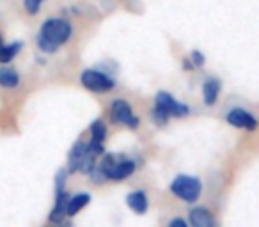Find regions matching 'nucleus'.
<instances>
[{"instance_id":"39448f33","label":"nucleus","mask_w":259,"mask_h":227,"mask_svg":"<svg viewBox=\"0 0 259 227\" xmlns=\"http://www.w3.org/2000/svg\"><path fill=\"white\" fill-rule=\"evenodd\" d=\"M112 121L117 124H126L130 128H139V119L135 117L134 110L124 100H115L110 107Z\"/></svg>"},{"instance_id":"423d86ee","label":"nucleus","mask_w":259,"mask_h":227,"mask_svg":"<svg viewBox=\"0 0 259 227\" xmlns=\"http://www.w3.org/2000/svg\"><path fill=\"white\" fill-rule=\"evenodd\" d=\"M227 123L233 124L236 128H241V130H248L254 131L257 128V119L252 116L250 112L243 110V108H233V110L227 112Z\"/></svg>"},{"instance_id":"dca6fc26","label":"nucleus","mask_w":259,"mask_h":227,"mask_svg":"<svg viewBox=\"0 0 259 227\" xmlns=\"http://www.w3.org/2000/svg\"><path fill=\"white\" fill-rule=\"evenodd\" d=\"M105 137H107V126L101 121H94L91 124V139L96 142H103Z\"/></svg>"},{"instance_id":"412c9836","label":"nucleus","mask_w":259,"mask_h":227,"mask_svg":"<svg viewBox=\"0 0 259 227\" xmlns=\"http://www.w3.org/2000/svg\"><path fill=\"white\" fill-rule=\"evenodd\" d=\"M0 44H2V37H0Z\"/></svg>"},{"instance_id":"2eb2a0df","label":"nucleus","mask_w":259,"mask_h":227,"mask_svg":"<svg viewBox=\"0 0 259 227\" xmlns=\"http://www.w3.org/2000/svg\"><path fill=\"white\" fill-rule=\"evenodd\" d=\"M22 41H15L11 44H0V62L6 64V62L13 61L18 55V52L22 50Z\"/></svg>"},{"instance_id":"6ab92c4d","label":"nucleus","mask_w":259,"mask_h":227,"mask_svg":"<svg viewBox=\"0 0 259 227\" xmlns=\"http://www.w3.org/2000/svg\"><path fill=\"white\" fill-rule=\"evenodd\" d=\"M190 61H192V64L197 66V68H199V66H204V61H206V59H204V55H202L199 50H194V52L190 54Z\"/></svg>"},{"instance_id":"20e7f679","label":"nucleus","mask_w":259,"mask_h":227,"mask_svg":"<svg viewBox=\"0 0 259 227\" xmlns=\"http://www.w3.org/2000/svg\"><path fill=\"white\" fill-rule=\"evenodd\" d=\"M155 108L165 112L169 117H185L188 112H190L187 105H183L178 100H174V96H170L169 93H158L156 94Z\"/></svg>"},{"instance_id":"f8f14e48","label":"nucleus","mask_w":259,"mask_h":227,"mask_svg":"<svg viewBox=\"0 0 259 227\" xmlns=\"http://www.w3.org/2000/svg\"><path fill=\"white\" fill-rule=\"evenodd\" d=\"M91 202V195L89 194H76L73 197H69L68 201V208H66V215L68 216H75L78 211H82L87 204Z\"/></svg>"},{"instance_id":"ddd939ff","label":"nucleus","mask_w":259,"mask_h":227,"mask_svg":"<svg viewBox=\"0 0 259 227\" xmlns=\"http://www.w3.org/2000/svg\"><path fill=\"white\" fill-rule=\"evenodd\" d=\"M219 93H220V82L215 78L208 80V82H204V85H202V96H204V103L206 105H215L217 98H219Z\"/></svg>"},{"instance_id":"1a4fd4ad","label":"nucleus","mask_w":259,"mask_h":227,"mask_svg":"<svg viewBox=\"0 0 259 227\" xmlns=\"http://www.w3.org/2000/svg\"><path fill=\"white\" fill-rule=\"evenodd\" d=\"M68 201H69V195L66 194V192H59V194H55V204H54V209H52V213H50V222H54V223L62 222V218L66 216Z\"/></svg>"},{"instance_id":"f03ea898","label":"nucleus","mask_w":259,"mask_h":227,"mask_svg":"<svg viewBox=\"0 0 259 227\" xmlns=\"http://www.w3.org/2000/svg\"><path fill=\"white\" fill-rule=\"evenodd\" d=\"M201 179L194 176H178L170 183V192L185 202H195L201 195Z\"/></svg>"},{"instance_id":"7ed1b4c3","label":"nucleus","mask_w":259,"mask_h":227,"mask_svg":"<svg viewBox=\"0 0 259 227\" xmlns=\"http://www.w3.org/2000/svg\"><path fill=\"white\" fill-rule=\"evenodd\" d=\"M80 82L85 89L93 90V93H108L115 87V82L110 76L96 71V69H85L80 76Z\"/></svg>"},{"instance_id":"4468645a","label":"nucleus","mask_w":259,"mask_h":227,"mask_svg":"<svg viewBox=\"0 0 259 227\" xmlns=\"http://www.w3.org/2000/svg\"><path fill=\"white\" fill-rule=\"evenodd\" d=\"M20 83V75L11 68H0V85L6 89H15Z\"/></svg>"},{"instance_id":"a211bd4d","label":"nucleus","mask_w":259,"mask_h":227,"mask_svg":"<svg viewBox=\"0 0 259 227\" xmlns=\"http://www.w3.org/2000/svg\"><path fill=\"white\" fill-rule=\"evenodd\" d=\"M45 0H23V6H25L27 13L29 15H37V11H39L41 4H43Z\"/></svg>"},{"instance_id":"6e6552de","label":"nucleus","mask_w":259,"mask_h":227,"mask_svg":"<svg viewBox=\"0 0 259 227\" xmlns=\"http://www.w3.org/2000/svg\"><path fill=\"white\" fill-rule=\"evenodd\" d=\"M87 156V144L82 141H76L75 146L71 148L69 151V156H68V172H76L82 165L83 158Z\"/></svg>"},{"instance_id":"9b49d317","label":"nucleus","mask_w":259,"mask_h":227,"mask_svg":"<svg viewBox=\"0 0 259 227\" xmlns=\"http://www.w3.org/2000/svg\"><path fill=\"white\" fill-rule=\"evenodd\" d=\"M126 204H128L130 209H134L135 213L142 215V213H146V209H148V195L141 190L132 192V194H128V197H126Z\"/></svg>"},{"instance_id":"f3484780","label":"nucleus","mask_w":259,"mask_h":227,"mask_svg":"<svg viewBox=\"0 0 259 227\" xmlns=\"http://www.w3.org/2000/svg\"><path fill=\"white\" fill-rule=\"evenodd\" d=\"M68 169H59V172L55 174V194L59 192H64V183L66 177H68Z\"/></svg>"},{"instance_id":"0eeeda50","label":"nucleus","mask_w":259,"mask_h":227,"mask_svg":"<svg viewBox=\"0 0 259 227\" xmlns=\"http://www.w3.org/2000/svg\"><path fill=\"white\" fill-rule=\"evenodd\" d=\"M135 172V163L132 160L126 158H115V162L105 172V179H114V181H121L126 179L128 176Z\"/></svg>"},{"instance_id":"aec40b11","label":"nucleus","mask_w":259,"mask_h":227,"mask_svg":"<svg viewBox=\"0 0 259 227\" xmlns=\"http://www.w3.org/2000/svg\"><path fill=\"white\" fill-rule=\"evenodd\" d=\"M169 225L170 227H187V222H185V220H181V218H172V220H170V222H169Z\"/></svg>"},{"instance_id":"9d476101","label":"nucleus","mask_w":259,"mask_h":227,"mask_svg":"<svg viewBox=\"0 0 259 227\" xmlns=\"http://www.w3.org/2000/svg\"><path fill=\"white\" fill-rule=\"evenodd\" d=\"M190 223L194 227H213L215 220H213L211 213L204 208H195L190 211Z\"/></svg>"},{"instance_id":"f257e3e1","label":"nucleus","mask_w":259,"mask_h":227,"mask_svg":"<svg viewBox=\"0 0 259 227\" xmlns=\"http://www.w3.org/2000/svg\"><path fill=\"white\" fill-rule=\"evenodd\" d=\"M71 32L73 27L68 20L50 18L41 25L39 36H37V47L45 54H54L71 37Z\"/></svg>"}]
</instances>
